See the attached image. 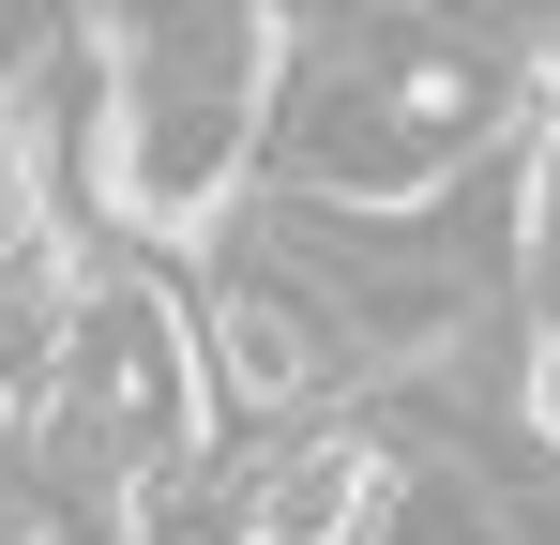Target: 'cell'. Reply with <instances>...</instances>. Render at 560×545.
<instances>
[{
	"label": "cell",
	"instance_id": "cell-1",
	"mask_svg": "<svg viewBox=\"0 0 560 545\" xmlns=\"http://www.w3.org/2000/svg\"><path fill=\"white\" fill-rule=\"evenodd\" d=\"M288 106V15L258 0H183V15H106V228L152 258H212L258 167H273Z\"/></svg>",
	"mask_w": 560,
	"mask_h": 545
},
{
	"label": "cell",
	"instance_id": "cell-2",
	"mask_svg": "<svg viewBox=\"0 0 560 545\" xmlns=\"http://www.w3.org/2000/svg\"><path fill=\"white\" fill-rule=\"evenodd\" d=\"M197 349H212V409L258 425V440L334 425V394H364V379H378L364 334L334 318V288L273 243V212H243V228L197 258ZM258 440H243V454H258Z\"/></svg>",
	"mask_w": 560,
	"mask_h": 545
},
{
	"label": "cell",
	"instance_id": "cell-3",
	"mask_svg": "<svg viewBox=\"0 0 560 545\" xmlns=\"http://www.w3.org/2000/svg\"><path fill=\"white\" fill-rule=\"evenodd\" d=\"M378 485H394V440H378V425H303V440H258V454H243L258 545H364Z\"/></svg>",
	"mask_w": 560,
	"mask_h": 545
},
{
	"label": "cell",
	"instance_id": "cell-4",
	"mask_svg": "<svg viewBox=\"0 0 560 545\" xmlns=\"http://www.w3.org/2000/svg\"><path fill=\"white\" fill-rule=\"evenodd\" d=\"M364 545H515V500H500L469 454L409 440V454H394V485H378V515H364Z\"/></svg>",
	"mask_w": 560,
	"mask_h": 545
},
{
	"label": "cell",
	"instance_id": "cell-5",
	"mask_svg": "<svg viewBox=\"0 0 560 545\" xmlns=\"http://www.w3.org/2000/svg\"><path fill=\"white\" fill-rule=\"evenodd\" d=\"M515 425L560 454V318H530V409H515Z\"/></svg>",
	"mask_w": 560,
	"mask_h": 545
},
{
	"label": "cell",
	"instance_id": "cell-6",
	"mask_svg": "<svg viewBox=\"0 0 560 545\" xmlns=\"http://www.w3.org/2000/svg\"><path fill=\"white\" fill-rule=\"evenodd\" d=\"M0 545H61V531H46V515H31V500H15V485H0Z\"/></svg>",
	"mask_w": 560,
	"mask_h": 545
}]
</instances>
